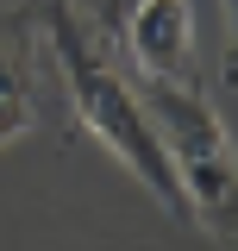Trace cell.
<instances>
[{
  "label": "cell",
  "instance_id": "cell-6",
  "mask_svg": "<svg viewBox=\"0 0 238 251\" xmlns=\"http://www.w3.org/2000/svg\"><path fill=\"white\" fill-rule=\"evenodd\" d=\"M226 82H238V0H226Z\"/></svg>",
  "mask_w": 238,
  "mask_h": 251
},
{
  "label": "cell",
  "instance_id": "cell-3",
  "mask_svg": "<svg viewBox=\"0 0 238 251\" xmlns=\"http://www.w3.org/2000/svg\"><path fill=\"white\" fill-rule=\"evenodd\" d=\"M119 69H132V82H201L194 69V13L188 0H132L119 13Z\"/></svg>",
  "mask_w": 238,
  "mask_h": 251
},
{
  "label": "cell",
  "instance_id": "cell-2",
  "mask_svg": "<svg viewBox=\"0 0 238 251\" xmlns=\"http://www.w3.org/2000/svg\"><path fill=\"white\" fill-rule=\"evenodd\" d=\"M132 88L157 126V145L169 157L188 226H201L207 239L238 251V145L213 107V94L201 82H132Z\"/></svg>",
  "mask_w": 238,
  "mask_h": 251
},
{
  "label": "cell",
  "instance_id": "cell-4",
  "mask_svg": "<svg viewBox=\"0 0 238 251\" xmlns=\"http://www.w3.org/2000/svg\"><path fill=\"white\" fill-rule=\"evenodd\" d=\"M38 25L13 19V31H0V145L25 138L38 120Z\"/></svg>",
  "mask_w": 238,
  "mask_h": 251
},
{
  "label": "cell",
  "instance_id": "cell-1",
  "mask_svg": "<svg viewBox=\"0 0 238 251\" xmlns=\"http://www.w3.org/2000/svg\"><path fill=\"white\" fill-rule=\"evenodd\" d=\"M38 38H44V50H50V69H57L75 120L188 226V207H182L176 176H169V157L157 145V126H150L132 75H125L119 57H113V38H100V31L82 19L75 0H38Z\"/></svg>",
  "mask_w": 238,
  "mask_h": 251
},
{
  "label": "cell",
  "instance_id": "cell-5",
  "mask_svg": "<svg viewBox=\"0 0 238 251\" xmlns=\"http://www.w3.org/2000/svg\"><path fill=\"white\" fill-rule=\"evenodd\" d=\"M75 6H82V19H88V25L100 31V38H107V31L119 25V13H125L132 0H75Z\"/></svg>",
  "mask_w": 238,
  "mask_h": 251
}]
</instances>
